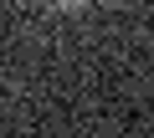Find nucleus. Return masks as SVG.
I'll use <instances>...</instances> for the list:
<instances>
[{
  "label": "nucleus",
  "mask_w": 154,
  "mask_h": 138,
  "mask_svg": "<svg viewBox=\"0 0 154 138\" xmlns=\"http://www.w3.org/2000/svg\"><path fill=\"white\" fill-rule=\"evenodd\" d=\"M51 5H57V10H88L93 0H51Z\"/></svg>",
  "instance_id": "1"
}]
</instances>
